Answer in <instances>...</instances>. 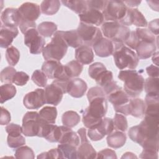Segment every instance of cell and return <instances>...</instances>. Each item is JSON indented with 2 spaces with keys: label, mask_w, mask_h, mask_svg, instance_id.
<instances>
[{
  "label": "cell",
  "mask_w": 159,
  "mask_h": 159,
  "mask_svg": "<svg viewBox=\"0 0 159 159\" xmlns=\"http://www.w3.org/2000/svg\"><path fill=\"white\" fill-rule=\"evenodd\" d=\"M127 7L121 1H106L102 13L106 22H119L125 16Z\"/></svg>",
  "instance_id": "cell-6"
},
{
  "label": "cell",
  "mask_w": 159,
  "mask_h": 159,
  "mask_svg": "<svg viewBox=\"0 0 159 159\" xmlns=\"http://www.w3.org/2000/svg\"><path fill=\"white\" fill-rule=\"evenodd\" d=\"M75 58L82 65H89L93 61L94 53L91 47L82 45L75 50Z\"/></svg>",
  "instance_id": "cell-27"
},
{
  "label": "cell",
  "mask_w": 159,
  "mask_h": 159,
  "mask_svg": "<svg viewBox=\"0 0 159 159\" xmlns=\"http://www.w3.org/2000/svg\"><path fill=\"white\" fill-rule=\"evenodd\" d=\"M7 143L10 148H17L25 144V139L21 135L16 137L8 135L7 137Z\"/></svg>",
  "instance_id": "cell-47"
},
{
  "label": "cell",
  "mask_w": 159,
  "mask_h": 159,
  "mask_svg": "<svg viewBox=\"0 0 159 159\" xmlns=\"http://www.w3.org/2000/svg\"><path fill=\"white\" fill-rule=\"evenodd\" d=\"M137 158V157L132 152H125V153H124V155L121 157V158Z\"/></svg>",
  "instance_id": "cell-63"
},
{
  "label": "cell",
  "mask_w": 159,
  "mask_h": 159,
  "mask_svg": "<svg viewBox=\"0 0 159 159\" xmlns=\"http://www.w3.org/2000/svg\"><path fill=\"white\" fill-rule=\"evenodd\" d=\"M76 31L83 45L89 47H93L97 41L102 37V32L98 27L87 25L82 22L80 23Z\"/></svg>",
  "instance_id": "cell-9"
},
{
  "label": "cell",
  "mask_w": 159,
  "mask_h": 159,
  "mask_svg": "<svg viewBox=\"0 0 159 159\" xmlns=\"http://www.w3.org/2000/svg\"><path fill=\"white\" fill-rule=\"evenodd\" d=\"M86 132L84 128H81L77 131L80 139V144L77 148V157L82 159L96 158L97 153L87 139Z\"/></svg>",
  "instance_id": "cell-13"
},
{
  "label": "cell",
  "mask_w": 159,
  "mask_h": 159,
  "mask_svg": "<svg viewBox=\"0 0 159 159\" xmlns=\"http://www.w3.org/2000/svg\"><path fill=\"white\" fill-rule=\"evenodd\" d=\"M60 127L61 133L58 143L70 144L78 148L80 143V139L78 134H77L70 127L65 125L60 126Z\"/></svg>",
  "instance_id": "cell-26"
},
{
  "label": "cell",
  "mask_w": 159,
  "mask_h": 159,
  "mask_svg": "<svg viewBox=\"0 0 159 159\" xmlns=\"http://www.w3.org/2000/svg\"><path fill=\"white\" fill-rule=\"evenodd\" d=\"M140 40L138 37L137 35L136 34L135 31H130V33L125 41L124 43L127 45L128 47H129L130 48L135 50L137 46L139 43Z\"/></svg>",
  "instance_id": "cell-52"
},
{
  "label": "cell",
  "mask_w": 159,
  "mask_h": 159,
  "mask_svg": "<svg viewBox=\"0 0 159 159\" xmlns=\"http://www.w3.org/2000/svg\"><path fill=\"white\" fill-rule=\"evenodd\" d=\"M20 30L22 34H25L27 30L30 29H35L36 23L35 22H30L25 20H22L20 18V22L19 25Z\"/></svg>",
  "instance_id": "cell-57"
},
{
  "label": "cell",
  "mask_w": 159,
  "mask_h": 159,
  "mask_svg": "<svg viewBox=\"0 0 159 159\" xmlns=\"http://www.w3.org/2000/svg\"><path fill=\"white\" fill-rule=\"evenodd\" d=\"M106 70L107 69L103 63L100 62H95L89 66L88 74L92 79L95 80Z\"/></svg>",
  "instance_id": "cell-43"
},
{
  "label": "cell",
  "mask_w": 159,
  "mask_h": 159,
  "mask_svg": "<svg viewBox=\"0 0 159 159\" xmlns=\"http://www.w3.org/2000/svg\"><path fill=\"white\" fill-rule=\"evenodd\" d=\"M6 131L9 135L14 137L19 136L22 133V127L18 124L11 123L7 124L6 127Z\"/></svg>",
  "instance_id": "cell-53"
},
{
  "label": "cell",
  "mask_w": 159,
  "mask_h": 159,
  "mask_svg": "<svg viewBox=\"0 0 159 159\" xmlns=\"http://www.w3.org/2000/svg\"><path fill=\"white\" fill-rule=\"evenodd\" d=\"M114 129L113 119L109 117H103L101 122L96 127L89 129L88 135L93 141H98L104 136L111 134Z\"/></svg>",
  "instance_id": "cell-12"
},
{
  "label": "cell",
  "mask_w": 159,
  "mask_h": 159,
  "mask_svg": "<svg viewBox=\"0 0 159 159\" xmlns=\"http://www.w3.org/2000/svg\"><path fill=\"white\" fill-rule=\"evenodd\" d=\"M6 58L9 65L14 66L20 59V52L15 47L10 46L6 49Z\"/></svg>",
  "instance_id": "cell-41"
},
{
  "label": "cell",
  "mask_w": 159,
  "mask_h": 159,
  "mask_svg": "<svg viewBox=\"0 0 159 159\" xmlns=\"http://www.w3.org/2000/svg\"><path fill=\"white\" fill-rule=\"evenodd\" d=\"M37 158H61L60 152L57 148H52L48 152H43L37 156Z\"/></svg>",
  "instance_id": "cell-54"
},
{
  "label": "cell",
  "mask_w": 159,
  "mask_h": 159,
  "mask_svg": "<svg viewBox=\"0 0 159 159\" xmlns=\"http://www.w3.org/2000/svg\"><path fill=\"white\" fill-rule=\"evenodd\" d=\"M140 146L145 150H152L156 152H158L159 150V140L158 137L146 139L140 145Z\"/></svg>",
  "instance_id": "cell-49"
},
{
  "label": "cell",
  "mask_w": 159,
  "mask_h": 159,
  "mask_svg": "<svg viewBox=\"0 0 159 159\" xmlns=\"http://www.w3.org/2000/svg\"><path fill=\"white\" fill-rule=\"evenodd\" d=\"M96 83L103 89L106 95H108L114 91L120 88L117 83L113 80V74L112 71L106 70L101 73L96 80Z\"/></svg>",
  "instance_id": "cell-16"
},
{
  "label": "cell",
  "mask_w": 159,
  "mask_h": 159,
  "mask_svg": "<svg viewBox=\"0 0 159 159\" xmlns=\"http://www.w3.org/2000/svg\"><path fill=\"white\" fill-rule=\"evenodd\" d=\"M119 80L124 82V91L130 98H136L140 94L144 87V78L135 70H124L119 71Z\"/></svg>",
  "instance_id": "cell-2"
},
{
  "label": "cell",
  "mask_w": 159,
  "mask_h": 159,
  "mask_svg": "<svg viewBox=\"0 0 159 159\" xmlns=\"http://www.w3.org/2000/svg\"><path fill=\"white\" fill-rule=\"evenodd\" d=\"M15 68L11 66H7L4 68L0 73V80L2 83H12L14 76L16 73Z\"/></svg>",
  "instance_id": "cell-46"
},
{
  "label": "cell",
  "mask_w": 159,
  "mask_h": 159,
  "mask_svg": "<svg viewBox=\"0 0 159 159\" xmlns=\"http://www.w3.org/2000/svg\"><path fill=\"white\" fill-rule=\"evenodd\" d=\"M0 102L3 104L6 101L13 98L17 93L16 87L11 83H6L2 84L0 87Z\"/></svg>",
  "instance_id": "cell-37"
},
{
  "label": "cell",
  "mask_w": 159,
  "mask_h": 159,
  "mask_svg": "<svg viewBox=\"0 0 159 159\" xmlns=\"http://www.w3.org/2000/svg\"><path fill=\"white\" fill-rule=\"evenodd\" d=\"M29 80V76L24 71H17L14 76L12 83L17 86H24Z\"/></svg>",
  "instance_id": "cell-50"
},
{
  "label": "cell",
  "mask_w": 159,
  "mask_h": 159,
  "mask_svg": "<svg viewBox=\"0 0 159 159\" xmlns=\"http://www.w3.org/2000/svg\"><path fill=\"white\" fill-rule=\"evenodd\" d=\"M61 133L60 126L55 124H43L39 137H43L50 142H58Z\"/></svg>",
  "instance_id": "cell-21"
},
{
  "label": "cell",
  "mask_w": 159,
  "mask_h": 159,
  "mask_svg": "<svg viewBox=\"0 0 159 159\" xmlns=\"http://www.w3.org/2000/svg\"><path fill=\"white\" fill-rule=\"evenodd\" d=\"M11 116L10 112L4 107H1V117H0V124L1 125H5L9 124L11 121Z\"/></svg>",
  "instance_id": "cell-58"
},
{
  "label": "cell",
  "mask_w": 159,
  "mask_h": 159,
  "mask_svg": "<svg viewBox=\"0 0 159 159\" xmlns=\"http://www.w3.org/2000/svg\"><path fill=\"white\" fill-rule=\"evenodd\" d=\"M103 35L113 43H124L130 33V29L119 22H105L101 25Z\"/></svg>",
  "instance_id": "cell-5"
},
{
  "label": "cell",
  "mask_w": 159,
  "mask_h": 159,
  "mask_svg": "<svg viewBox=\"0 0 159 159\" xmlns=\"http://www.w3.org/2000/svg\"><path fill=\"white\" fill-rule=\"evenodd\" d=\"M129 115L135 117H141L145 114V104L140 98H134L130 99L129 103Z\"/></svg>",
  "instance_id": "cell-29"
},
{
  "label": "cell",
  "mask_w": 159,
  "mask_h": 159,
  "mask_svg": "<svg viewBox=\"0 0 159 159\" xmlns=\"http://www.w3.org/2000/svg\"><path fill=\"white\" fill-rule=\"evenodd\" d=\"M93 48L97 56L99 57H107L112 55L114 45L111 40L102 37L93 45Z\"/></svg>",
  "instance_id": "cell-23"
},
{
  "label": "cell",
  "mask_w": 159,
  "mask_h": 159,
  "mask_svg": "<svg viewBox=\"0 0 159 159\" xmlns=\"http://www.w3.org/2000/svg\"><path fill=\"white\" fill-rule=\"evenodd\" d=\"M24 106L29 109H38L45 104V90L37 88L26 94L23 99Z\"/></svg>",
  "instance_id": "cell-14"
},
{
  "label": "cell",
  "mask_w": 159,
  "mask_h": 159,
  "mask_svg": "<svg viewBox=\"0 0 159 159\" xmlns=\"http://www.w3.org/2000/svg\"><path fill=\"white\" fill-rule=\"evenodd\" d=\"M14 156L16 158L22 159H33L35 157L34 151L28 146H22L19 147L16 150Z\"/></svg>",
  "instance_id": "cell-44"
},
{
  "label": "cell",
  "mask_w": 159,
  "mask_h": 159,
  "mask_svg": "<svg viewBox=\"0 0 159 159\" xmlns=\"http://www.w3.org/2000/svg\"><path fill=\"white\" fill-rule=\"evenodd\" d=\"M114 127L117 131L124 132L128 128V123L127 119L124 115L120 113H116L114 116Z\"/></svg>",
  "instance_id": "cell-42"
},
{
  "label": "cell",
  "mask_w": 159,
  "mask_h": 159,
  "mask_svg": "<svg viewBox=\"0 0 159 159\" xmlns=\"http://www.w3.org/2000/svg\"><path fill=\"white\" fill-rule=\"evenodd\" d=\"M83 69V66L77 60H72L65 65V70L67 75L71 78L78 77Z\"/></svg>",
  "instance_id": "cell-39"
},
{
  "label": "cell",
  "mask_w": 159,
  "mask_h": 159,
  "mask_svg": "<svg viewBox=\"0 0 159 159\" xmlns=\"http://www.w3.org/2000/svg\"><path fill=\"white\" fill-rule=\"evenodd\" d=\"M86 2H87L88 8L94 9L101 12H102V11L105 7L106 1L89 0V1H86Z\"/></svg>",
  "instance_id": "cell-55"
},
{
  "label": "cell",
  "mask_w": 159,
  "mask_h": 159,
  "mask_svg": "<svg viewBox=\"0 0 159 159\" xmlns=\"http://www.w3.org/2000/svg\"><path fill=\"white\" fill-rule=\"evenodd\" d=\"M42 71L48 78L52 80H71L67 75L65 65L60 61L45 60L42 66Z\"/></svg>",
  "instance_id": "cell-10"
},
{
  "label": "cell",
  "mask_w": 159,
  "mask_h": 159,
  "mask_svg": "<svg viewBox=\"0 0 159 159\" xmlns=\"http://www.w3.org/2000/svg\"><path fill=\"white\" fill-rule=\"evenodd\" d=\"M68 46L63 39L60 31H57L52 40L45 46L42 55L45 60L60 61L67 52Z\"/></svg>",
  "instance_id": "cell-4"
},
{
  "label": "cell",
  "mask_w": 159,
  "mask_h": 159,
  "mask_svg": "<svg viewBox=\"0 0 159 159\" xmlns=\"http://www.w3.org/2000/svg\"><path fill=\"white\" fill-rule=\"evenodd\" d=\"M152 61L154 63L155 65H156L157 66L158 65V52H155L153 54V57H152Z\"/></svg>",
  "instance_id": "cell-64"
},
{
  "label": "cell",
  "mask_w": 159,
  "mask_h": 159,
  "mask_svg": "<svg viewBox=\"0 0 159 159\" xmlns=\"http://www.w3.org/2000/svg\"><path fill=\"white\" fill-rule=\"evenodd\" d=\"M145 115L159 116V97L158 94H147L145 98Z\"/></svg>",
  "instance_id": "cell-28"
},
{
  "label": "cell",
  "mask_w": 159,
  "mask_h": 159,
  "mask_svg": "<svg viewBox=\"0 0 159 159\" xmlns=\"http://www.w3.org/2000/svg\"><path fill=\"white\" fill-rule=\"evenodd\" d=\"M57 25L53 22H43L37 27V30L43 37H50L57 30Z\"/></svg>",
  "instance_id": "cell-38"
},
{
  "label": "cell",
  "mask_w": 159,
  "mask_h": 159,
  "mask_svg": "<svg viewBox=\"0 0 159 159\" xmlns=\"http://www.w3.org/2000/svg\"><path fill=\"white\" fill-rule=\"evenodd\" d=\"M24 43L29 48V52L34 55L42 52L45 40L35 29H30L24 34Z\"/></svg>",
  "instance_id": "cell-11"
},
{
  "label": "cell",
  "mask_w": 159,
  "mask_h": 159,
  "mask_svg": "<svg viewBox=\"0 0 159 159\" xmlns=\"http://www.w3.org/2000/svg\"><path fill=\"white\" fill-rule=\"evenodd\" d=\"M89 105L83 112V123L88 129L99 125L107 111V102L105 97H99L90 101Z\"/></svg>",
  "instance_id": "cell-1"
},
{
  "label": "cell",
  "mask_w": 159,
  "mask_h": 159,
  "mask_svg": "<svg viewBox=\"0 0 159 159\" xmlns=\"http://www.w3.org/2000/svg\"><path fill=\"white\" fill-rule=\"evenodd\" d=\"M96 158H117L116 152L109 148H105L99 151L96 155Z\"/></svg>",
  "instance_id": "cell-56"
},
{
  "label": "cell",
  "mask_w": 159,
  "mask_h": 159,
  "mask_svg": "<svg viewBox=\"0 0 159 159\" xmlns=\"http://www.w3.org/2000/svg\"><path fill=\"white\" fill-rule=\"evenodd\" d=\"M31 79L32 81L39 87H45L47 84V77L45 73L40 70H36L34 71Z\"/></svg>",
  "instance_id": "cell-45"
},
{
  "label": "cell",
  "mask_w": 159,
  "mask_h": 159,
  "mask_svg": "<svg viewBox=\"0 0 159 159\" xmlns=\"http://www.w3.org/2000/svg\"><path fill=\"white\" fill-rule=\"evenodd\" d=\"M79 18L80 22L96 27L102 25L104 20L102 12L91 8H88L84 12L79 14Z\"/></svg>",
  "instance_id": "cell-18"
},
{
  "label": "cell",
  "mask_w": 159,
  "mask_h": 159,
  "mask_svg": "<svg viewBox=\"0 0 159 159\" xmlns=\"http://www.w3.org/2000/svg\"><path fill=\"white\" fill-rule=\"evenodd\" d=\"M139 157L141 158L158 159V152H156L152 150L143 149Z\"/></svg>",
  "instance_id": "cell-59"
},
{
  "label": "cell",
  "mask_w": 159,
  "mask_h": 159,
  "mask_svg": "<svg viewBox=\"0 0 159 159\" xmlns=\"http://www.w3.org/2000/svg\"><path fill=\"white\" fill-rule=\"evenodd\" d=\"M107 98L108 101L113 105L116 113H120L124 116L129 115V96L122 88L107 95Z\"/></svg>",
  "instance_id": "cell-8"
},
{
  "label": "cell",
  "mask_w": 159,
  "mask_h": 159,
  "mask_svg": "<svg viewBox=\"0 0 159 159\" xmlns=\"http://www.w3.org/2000/svg\"><path fill=\"white\" fill-rule=\"evenodd\" d=\"M18 11L21 19L30 22H35L40 16L41 10L38 4L26 2L18 8Z\"/></svg>",
  "instance_id": "cell-17"
},
{
  "label": "cell",
  "mask_w": 159,
  "mask_h": 159,
  "mask_svg": "<svg viewBox=\"0 0 159 159\" xmlns=\"http://www.w3.org/2000/svg\"><path fill=\"white\" fill-rule=\"evenodd\" d=\"M61 121L63 125L72 128L80 122V116L75 111H68L65 112L61 116Z\"/></svg>",
  "instance_id": "cell-35"
},
{
  "label": "cell",
  "mask_w": 159,
  "mask_h": 159,
  "mask_svg": "<svg viewBox=\"0 0 159 159\" xmlns=\"http://www.w3.org/2000/svg\"><path fill=\"white\" fill-rule=\"evenodd\" d=\"M123 2L127 7H137L141 3V1H124Z\"/></svg>",
  "instance_id": "cell-62"
},
{
  "label": "cell",
  "mask_w": 159,
  "mask_h": 159,
  "mask_svg": "<svg viewBox=\"0 0 159 159\" xmlns=\"http://www.w3.org/2000/svg\"><path fill=\"white\" fill-rule=\"evenodd\" d=\"M40 120L44 124H55L57 116V110L55 107L45 106L39 112Z\"/></svg>",
  "instance_id": "cell-32"
},
{
  "label": "cell",
  "mask_w": 159,
  "mask_h": 159,
  "mask_svg": "<svg viewBox=\"0 0 159 159\" xmlns=\"http://www.w3.org/2000/svg\"><path fill=\"white\" fill-rule=\"evenodd\" d=\"M61 2L65 6L68 7L72 11L78 14H81L84 12L88 9L86 1L70 0V1H61Z\"/></svg>",
  "instance_id": "cell-34"
},
{
  "label": "cell",
  "mask_w": 159,
  "mask_h": 159,
  "mask_svg": "<svg viewBox=\"0 0 159 159\" xmlns=\"http://www.w3.org/2000/svg\"><path fill=\"white\" fill-rule=\"evenodd\" d=\"M145 91L147 94H159V81L158 78H147L144 81Z\"/></svg>",
  "instance_id": "cell-40"
},
{
  "label": "cell",
  "mask_w": 159,
  "mask_h": 159,
  "mask_svg": "<svg viewBox=\"0 0 159 159\" xmlns=\"http://www.w3.org/2000/svg\"><path fill=\"white\" fill-rule=\"evenodd\" d=\"M119 22L127 27L134 25L139 27H145L148 25L145 17L137 8H127L125 16Z\"/></svg>",
  "instance_id": "cell-15"
},
{
  "label": "cell",
  "mask_w": 159,
  "mask_h": 159,
  "mask_svg": "<svg viewBox=\"0 0 159 159\" xmlns=\"http://www.w3.org/2000/svg\"><path fill=\"white\" fill-rule=\"evenodd\" d=\"M2 25L10 27H17L20 22V16L18 9L8 7L5 9L1 15Z\"/></svg>",
  "instance_id": "cell-20"
},
{
  "label": "cell",
  "mask_w": 159,
  "mask_h": 159,
  "mask_svg": "<svg viewBox=\"0 0 159 159\" xmlns=\"http://www.w3.org/2000/svg\"><path fill=\"white\" fill-rule=\"evenodd\" d=\"M114 45L112 55L116 66L119 70H135L139 61L137 54L124 43H114Z\"/></svg>",
  "instance_id": "cell-3"
},
{
  "label": "cell",
  "mask_w": 159,
  "mask_h": 159,
  "mask_svg": "<svg viewBox=\"0 0 159 159\" xmlns=\"http://www.w3.org/2000/svg\"><path fill=\"white\" fill-rule=\"evenodd\" d=\"M58 149L61 155V158L76 159L77 157V147L66 143H59Z\"/></svg>",
  "instance_id": "cell-36"
},
{
  "label": "cell",
  "mask_w": 159,
  "mask_h": 159,
  "mask_svg": "<svg viewBox=\"0 0 159 159\" xmlns=\"http://www.w3.org/2000/svg\"><path fill=\"white\" fill-rule=\"evenodd\" d=\"M61 2L57 0L43 1L40 4V10L42 14L47 16H52L56 14L60 7Z\"/></svg>",
  "instance_id": "cell-33"
},
{
  "label": "cell",
  "mask_w": 159,
  "mask_h": 159,
  "mask_svg": "<svg viewBox=\"0 0 159 159\" xmlns=\"http://www.w3.org/2000/svg\"><path fill=\"white\" fill-rule=\"evenodd\" d=\"M146 71L149 77L158 78V67L157 66L151 65L147 67Z\"/></svg>",
  "instance_id": "cell-61"
},
{
  "label": "cell",
  "mask_w": 159,
  "mask_h": 159,
  "mask_svg": "<svg viewBox=\"0 0 159 159\" xmlns=\"http://www.w3.org/2000/svg\"><path fill=\"white\" fill-rule=\"evenodd\" d=\"M125 134L120 131H116L109 134L107 137V143L109 147L112 148H119L123 147L126 142Z\"/></svg>",
  "instance_id": "cell-31"
},
{
  "label": "cell",
  "mask_w": 159,
  "mask_h": 159,
  "mask_svg": "<svg viewBox=\"0 0 159 159\" xmlns=\"http://www.w3.org/2000/svg\"><path fill=\"white\" fill-rule=\"evenodd\" d=\"M60 34L68 45V46L73 48H78L83 45L76 30H71L67 31L60 30Z\"/></svg>",
  "instance_id": "cell-30"
},
{
  "label": "cell",
  "mask_w": 159,
  "mask_h": 159,
  "mask_svg": "<svg viewBox=\"0 0 159 159\" xmlns=\"http://www.w3.org/2000/svg\"><path fill=\"white\" fill-rule=\"evenodd\" d=\"M87 88L86 83L81 78H72L68 83L66 93L73 98H80L84 96Z\"/></svg>",
  "instance_id": "cell-22"
},
{
  "label": "cell",
  "mask_w": 159,
  "mask_h": 159,
  "mask_svg": "<svg viewBox=\"0 0 159 159\" xmlns=\"http://www.w3.org/2000/svg\"><path fill=\"white\" fill-rule=\"evenodd\" d=\"M43 123L39 117V112H27L22 119V133L26 137L38 136Z\"/></svg>",
  "instance_id": "cell-7"
},
{
  "label": "cell",
  "mask_w": 159,
  "mask_h": 159,
  "mask_svg": "<svg viewBox=\"0 0 159 159\" xmlns=\"http://www.w3.org/2000/svg\"><path fill=\"white\" fill-rule=\"evenodd\" d=\"M156 50L157 46L155 42L140 40L135 50L139 58L145 60L152 56Z\"/></svg>",
  "instance_id": "cell-25"
},
{
  "label": "cell",
  "mask_w": 159,
  "mask_h": 159,
  "mask_svg": "<svg viewBox=\"0 0 159 159\" xmlns=\"http://www.w3.org/2000/svg\"><path fill=\"white\" fill-rule=\"evenodd\" d=\"M135 32L140 40H148L155 42V36L148 29L137 28Z\"/></svg>",
  "instance_id": "cell-48"
},
{
  "label": "cell",
  "mask_w": 159,
  "mask_h": 159,
  "mask_svg": "<svg viewBox=\"0 0 159 159\" xmlns=\"http://www.w3.org/2000/svg\"><path fill=\"white\" fill-rule=\"evenodd\" d=\"M99 97L106 98V94L103 89L100 86L92 87L89 89V91L87 93V98L89 102L92 99Z\"/></svg>",
  "instance_id": "cell-51"
},
{
  "label": "cell",
  "mask_w": 159,
  "mask_h": 159,
  "mask_svg": "<svg viewBox=\"0 0 159 159\" xmlns=\"http://www.w3.org/2000/svg\"><path fill=\"white\" fill-rule=\"evenodd\" d=\"M148 26V30L155 35L158 36L159 28H158V19H154L149 22L147 25Z\"/></svg>",
  "instance_id": "cell-60"
},
{
  "label": "cell",
  "mask_w": 159,
  "mask_h": 159,
  "mask_svg": "<svg viewBox=\"0 0 159 159\" xmlns=\"http://www.w3.org/2000/svg\"><path fill=\"white\" fill-rule=\"evenodd\" d=\"M63 94V89L52 82L45 88V103L53 106L58 105L61 101Z\"/></svg>",
  "instance_id": "cell-19"
},
{
  "label": "cell",
  "mask_w": 159,
  "mask_h": 159,
  "mask_svg": "<svg viewBox=\"0 0 159 159\" xmlns=\"http://www.w3.org/2000/svg\"><path fill=\"white\" fill-rule=\"evenodd\" d=\"M19 30L17 27H10L1 25L0 31V47L8 48L11 46L13 40L17 36Z\"/></svg>",
  "instance_id": "cell-24"
}]
</instances>
